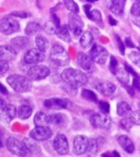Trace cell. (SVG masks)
Wrapping results in <instances>:
<instances>
[{"label": "cell", "mask_w": 140, "mask_h": 157, "mask_svg": "<svg viewBox=\"0 0 140 157\" xmlns=\"http://www.w3.org/2000/svg\"><path fill=\"white\" fill-rule=\"evenodd\" d=\"M12 16H15V17H22V18H26L28 17L29 13H26V12H13L11 13Z\"/></svg>", "instance_id": "bcb514c9"}, {"label": "cell", "mask_w": 140, "mask_h": 157, "mask_svg": "<svg viewBox=\"0 0 140 157\" xmlns=\"http://www.w3.org/2000/svg\"><path fill=\"white\" fill-rule=\"evenodd\" d=\"M63 3L66 6V8L68 9L71 13H79V6L74 0H63Z\"/></svg>", "instance_id": "d590c367"}, {"label": "cell", "mask_w": 140, "mask_h": 157, "mask_svg": "<svg viewBox=\"0 0 140 157\" xmlns=\"http://www.w3.org/2000/svg\"><path fill=\"white\" fill-rule=\"evenodd\" d=\"M61 77L65 82L71 83L78 87L84 86L88 82L87 75L80 70L75 68H66L61 72Z\"/></svg>", "instance_id": "6da1fadb"}, {"label": "cell", "mask_w": 140, "mask_h": 157, "mask_svg": "<svg viewBox=\"0 0 140 157\" xmlns=\"http://www.w3.org/2000/svg\"><path fill=\"white\" fill-rule=\"evenodd\" d=\"M7 82L13 90L19 93L27 92L32 86L30 77L19 74H12L8 76Z\"/></svg>", "instance_id": "7a4b0ae2"}, {"label": "cell", "mask_w": 140, "mask_h": 157, "mask_svg": "<svg viewBox=\"0 0 140 157\" xmlns=\"http://www.w3.org/2000/svg\"><path fill=\"white\" fill-rule=\"evenodd\" d=\"M0 90H1V93H3V95H8V90H7V88H5V86L3 84H1Z\"/></svg>", "instance_id": "c3c4849f"}, {"label": "cell", "mask_w": 140, "mask_h": 157, "mask_svg": "<svg viewBox=\"0 0 140 157\" xmlns=\"http://www.w3.org/2000/svg\"><path fill=\"white\" fill-rule=\"evenodd\" d=\"M77 62L82 69L85 72L89 73L94 72L95 62L89 55H87L83 52H79L77 54Z\"/></svg>", "instance_id": "4fadbf2b"}, {"label": "cell", "mask_w": 140, "mask_h": 157, "mask_svg": "<svg viewBox=\"0 0 140 157\" xmlns=\"http://www.w3.org/2000/svg\"><path fill=\"white\" fill-rule=\"evenodd\" d=\"M119 144L125 151L129 154H132L134 151V145L130 137L126 135H120L117 139Z\"/></svg>", "instance_id": "44dd1931"}, {"label": "cell", "mask_w": 140, "mask_h": 157, "mask_svg": "<svg viewBox=\"0 0 140 157\" xmlns=\"http://www.w3.org/2000/svg\"><path fill=\"white\" fill-rule=\"evenodd\" d=\"M50 124H53L54 126L62 127L66 123V117L61 113H53L49 115Z\"/></svg>", "instance_id": "f546056e"}, {"label": "cell", "mask_w": 140, "mask_h": 157, "mask_svg": "<svg viewBox=\"0 0 140 157\" xmlns=\"http://www.w3.org/2000/svg\"><path fill=\"white\" fill-rule=\"evenodd\" d=\"M108 19H109L110 25H112V26H115V25H116V20H115L114 18L112 17L109 16Z\"/></svg>", "instance_id": "681fc988"}, {"label": "cell", "mask_w": 140, "mask_h": 157, "mask_svg": "<svg viewBox=\"0 0 140 157\" xmlns=\"http://www.w3.org/2000/svg\"><path fill=\"white\" fill-rule=\"evenodd\" d=\"M20 30V24L11 17H5L0 22V31L4 35H12Z\"/></svg>", "instance_id": "8992f818"}, {"label": "cell", "mask_w": 140, "mask_h": 157, "mask_svg": "<svg viewBox=\"0 0 140 157\" xmlns=\"http://www.w3.org/2000/svg\"><path fill=\"white\" fill-rule=\"evenodd\" d=\"M53 135V132L48 126L35 127L30 132V136L39 142H43L49 139Z\"/></svg>", "instance_id": "7c38bea8"}, {"label": "cell", "mask_w": 140, "mask_h": 157, "mask_svg": "<svg viewBox=\"0 0 140 157\" xmlns=\"http://www.w3.org/2000/svg\"><path fill=\"white\" fill-rule=\"evenodd\" d=\"M90 124L96 128L109 129L112 127V119L107 113H96L91 116Z\"/></svg>", "instance_id": "5b68a950"}, {"label": "cell", "mask_w": 140, "mask_h": 157, "mask_svg": "<svg viewBox=\"0 0 140 157\" xmlns=\"http://www.w3.org/2000/svg\"><path fill=\"white\" fill-rule=\"evenodd\" d=\"M53 148L59 155H66L69 152V143L66 136L57 134L53 140Z\"/></svg>", "instance_id": "5bb4252c"}, {"label": "cell", "mask_w": 140, "mask_h": 157, "mask_svg": "<svg viewBox=\"0 0 140 157\" xmlns=\"http://www.w3.org/2000/svg\"><path fill=\"white\" fill-rule=\"evenodd\" d=\"M118 69V62L114 56L111 57V61H110V71L112 73L116 74V72Z\"/></svg>", "instance_id": "b9f144b4"}, {"label": "cell", "mask_w": 140, "mask_h": 157, "mask_svg": "<svg viewBox=\"0 0 140 157\" xmlns=\"http://www.w3.org/2000/svg\"><path fill=\"white\" fill-rule=\"evenodd\" d=\"M23 142L26 145L29 153H31V154H39V153H40V147L38 144L39 141L34 139L32 137H31V138H28V137L26 138H26H24Z\"/></svg>", "instance_id": "603a6c76"}, {"label": "cell", "mask_w": 140, "mask_h": 157, "mask_svg": "<svg viewBox=\"0 0 140 157\" xmlns=\"http://www.w3.org/2000/svg\"><path fill=\"white\" fill-rule=\"evenodd\" d=\"M16 113H17L16 106L11 104H6L3 99H1V105H0L1 119L4 123H10L16 116Z\"/></svg>", "instance_id": "9c48e42d"}, {"label": "cell", "mask_w": 140, "mask_h": 157, "mask_svg": "<svg viewBox=\"0 0 140 157\" xmlns=\"http://www.w3.org/2000/svg\"><path fill=\"white\" fill-rule=\"evenodd\" d=\"M34 124L36 127L48 126L50 124V118L43 112H38L34 117Z\"/></svg>", "instance_id": "cb8c5ba5"}, {"label": "cell", "mask_w": 140, "mask_h": 157, "mask_svg": "<svg viewBox=\"0 0 140 157\" xmlns=\"http://www.w3.org/2000/svg\"><path fill=\"white\" fill-rule=\"evenodd\" d=\"M6 147L9 151L17 156H26L29 154L24 142H20L15 137H8L6 141Z\"/></svg>", "instance_id": "277c9868"}, {"label": "cell", "mask_w": 140, "mask_h": 157, "mask_svg": "<svg viewBox=\"0 0 140 157\" xmlns=\"http://www.w3.org/2000/svg\"><path fill=\"white\" fill-rule=\"evenodd\" d=\"M89 140L84 135H78L74 139V152L76 155H80L84 154L88 150Z\"/></svg>", "instance_id": "9a60e30c"}, {"label": "cell", "mask_w": 140, "mask_h": 157, "mask_svg": "<svg viewBox=\"0 0 140 157\" xmlns=\"http://www.w3.org/2000/svg\"><path fill=\"white\" fill-rule=\"evenodd\" d=\"M17 49L10 45H2L0 48V59L12 61L17 58Z\"/></svg>", "instance_id": "d6986e66"}, {"label": "cell", "mask_w": 140, "mask_h": 157, "mask_svg": "<svg viewBox=\"0 0 140 157\" xmlns=\"http://www.w3.org/2000/svg\"><path fill=\"white\" fill-rule=\"evenodd\" d=\"M50 59L57 66L65 67L69 64L70 58L65 48L61 44H56L52 47L50 51Z\"/></svg>", "instance_id": "3957f363"}, {"label": "cell", "mask_w": 140, "mask_h": 157, "mask_svg": "<svg viewBox=\"0 0 140 157\" xmlns=\"http://www.w3.org/2000/svg\"><path fill=\"white\" fill-rule=\"evenodd\" d=\"M0 68H1V75H3L5 72H8V70L9 69V64L7 60H0Z\"/></svg>", "instance_id": "f6af8a7d"}, {"label": "cell", "mask_w": 140, "mask_h": 157, "mask_svg": "<svg viewBox=\"0 0 140 157\" xmlns=\"http://www.w3.org/2000/svg\"><path fill=\"white\" fill-rule=\"evenodd\" d=\"M116 44H117L118 49H119V51H120V54H121V55H124V54H125V44L123 43L122 40H120V37L117 36H116Z\"/></svg>", "instance_id": "ee69618b"}, {"label": "cell", "mask_w": 140, "mask_h": 157, "mask_svg": "<svg viewBox=\"0 0 140 157\" xmlns=\"http://www.w3.org/2000/svg\"><path fill=\"white\" fill-rule=\"evenodd\" d=\"M129 118L132 121L134 125H138L140 126V110H136L131 112Z\"/></svg>", "instance_id": "ab89813d"}, {"label": "cell", "mask_w": 140, "mask_h": 157, "mask_svg": "<svg viewBox=\"0 0 140 157\" xmlns=\"http://www.w3.org/2000/svg\"><path fill=\"white\" fill-rule=\"evenodd\" d=\"M18 117L22 120L29 119L32 114V109L28 105L20 106L18 109Z\"/></svg>", "instance_id": "d6a6232c"}, {"label": "cell", "mask_w": 140, "mask_h": 157, "mask_svg": "<svg viewBox=\"0 0 140 157\" xmlns=\"http://www.w3.org/2000/svg\"><path fill=\"white\" fill-rule=\"evenodd\" d=\"M125 45L129 48H134V44H133V42L131 41V39L129 38V37H126L125 38Z\"/></svg>", "instance_id": "7dc6e473"}, {"label": "cell", "mask_w": 140, "mask_h": 157, "mask_svg": "<svg viewBox=\"0 0 140 157\" xmlns=\"http://www.w3.org/2000/svg\"><path fill=\"white\" fill-rule=\"evenodd\" d=\"M69 26L66 25H63V26H60V28L57 31V36L59 39H61V40H63L65 42H70L72 40L71 35H70V31H69Z\"/></svg>", "instance_id": "83f0119b"}, {"label": "cell", "mask_w": 140, "mask_h": 157, "mask_svg": "<svg viewBox=\"0 0 140 157\" xmlns=\"http://www.w3.org/2000/svg\"><path fill=\"white\" fill-rule=\"evenodd\" d=\"M35 44L36 46L38 47V49H39L43 52L47 51V49H49V42L48 40V39L42 36V35H38L36 36Z\"/></svg>", "instance_id": "4dcf8cb0"}, {"label": "cell", "mask_w": 140, "mask_h": 157, "mask_svg": "<svg viewBox=\"0 0 140 157\" xmlns=\"http://www.w3.org/2000/svg\"><path fill=\"white\" fill-rule=\"evenodd\" d=\"M98 141L94 138H92V139L89 140V147H88V150L87 151L90 153L92 155H96L97 152L98 151Z\"/></svg>", "instance_id": "8d00e7d4"}, {"label": "cell", "mask_w": 140, "mask_h": 157, "mask_svg": "<svg viewBox=\"0 0 140 157\" xmlns=\"http://www.w3.org/2000/svg\"><path fill=\"white\" fill-rule=\"evenodd\" d=\"M61 87L64 90V91H66L69 95H72V96H75L78 92V86H75L71 83L65 82L61 85Z\"/></svg>", "instance_id": "e575fe53"}, {"label": "cell", "mask_w": 140, "mask_h": 157, "mask_svg": "<svg viewBox=\"0 0 140 157\" xmlns=\"http://www.w3.org/2000/svg\"><path fill=\"white\" fill-rule=\"evenodd\" d=\"M86 1L89 2V3H94L96 1H98V0H86Z\"/></svg>", "instance_id": "f5cc1de1"}, {"label": "cell", "mask_w": 140, "mask_h": 157, "mask_svg": "<svg viewBox=\"0 0 140 157\" xmlns=\"http://www.w3.org/2000/svg\"><path fill=\"white\" fill-rule=\"evenodd\" d=\"M129 58L131 62L140 68V48L139 51H131L129 54Z\"/></svg>", "instance_id": "74e56055"}, {"label": "cell", "mask_w": 140, "mask_h": 157, "mask_svg": "<svg viewBox=\"0 0 140 157\" xmlns=\"http://www.w3.org/2000/svg\"><path fill=\"white\" fill-rule=\"evenodd\" d=\"M50 70L48 67L43 65H35L31 67L28 71V77L31 80L40 81L48 77Z\"/></svg>", "instance_id": "ba28073f"}, {"label": "cell", "mask_w": 140, "mask_h": 157, "mask_svg": "<svg viewBox=\"0 0 140 157\" xmlns=\"http://www.w3.org/2000/svg\"><path fill=\"white\" fill-rule=\"evenodd\" d=\"M89 56L98 64H104L108 58V52L105 48L98 44H94L89 50Z\"/></svg>", "instance_id": "52a82bcc"}, {"label": "cell", "mask_w": 140, "mask_h": 157, "mask_svg": "<svg viewBox=\"0 0 140 157\" xmlns=\"http://www.w3.org/2000/svg\"><path fill=\"white\" fill-rule=\"evenodd\" d=\"M41 31V26L38 22L35 21H31L30 23L27 24L26 29H25V32L27 36H34L38 34Z\"/></svg>", "instance_id": "1f68e13d"}, {"label": "cell", "mask_w": 140, "mask_h": 157, "mask_svg": "<svg viewBox=\"0 0 140 157\" xmlns=\"http://www.w3.org/2000/svg\"><path fill=\"white\" fill-rule=\"evenodd\" d=\"M115 75L116 76L118 80L124 85H126L130 82V75H129V72L125 68V67H118L117 71H116Z\"/></svg>", "instance_id": "f1b7e54d"}, {"label": "cell", "mask_w": 140, "mask_h": 157, "mask_svg": "<svg viewBox=\"0 0 140 157\" xmlns=\"http://www.w3.org/2000/svg\"><path fill=\"white\" fill-rule=\"evenodd\" d=\"M125 87L127 88V86H125ZM127 91H128V93H129V94H130V95H134V90H133V88L132 87H129V88H127Z\"/></svg>", "instance_id": "f907efd6"}, {"label": "cell", "mask_w": 140, "mask_h": 157, "mask_svg": "<svg viewBox=\"0 0 140 157\" xmlns=\"http://www.w3.org/2000/svg\"><path fill=\"white\" fill-rule=\"evenodd\" d=\"M29 44H30L29 39L23 36H17L11 40V45L17 50H23L26 47H28Z\"/></svg>", "instance_id": "7402d4cb"}, {"label": "cell", "mask_w": 140, "mask_h": 157, "mask_svg": "<svg viewBox=\"0 0 140 157\" xmlns=\"http://www.w3.org/2000/svg\"><path fill=\"white\" fill-rule=\"evenodd\" d=\"M93 41H94V36H93L92 32L89 31H84V33L82 34L80 39H79L80 45L84 49H87V48L91 46L92 44H93Z\"/></svg>", "instance_id": "4316f807"}, {"label": "cell", "mask_w": 140, "mask_h": 157, "mask_svg": "<svg viewBox=\"0 0 140 157\" xmlns=\"http://www.w3.org/2000/svg\"><path fill=\"white\" fill-rule=\"evenodd\" d=\"M84 10L87 17L90 20L94 21H102V14L100 13V11L97 10V9L91 10V6L89 4L84 6Z\"/></svg>", "instance_id": "d4e9b609"}, {"label": "cell", "mask_w": 140, "mask_h": 157, "mask_svg": "<svg viewBox=\"0 0 140 157\" xmlns=\"http://www.w3.org/2000/svg\"><path fill=\"white\" fill-rule=\"evenodd\" d=\"M45 58L44 52L40 50L39 49H29L24 55V61L27 64H35L43 62Z\"/></svg>", "instance_id": "8fae6325"}, {"label": "cell", "mask_w": 140, "mask_h": 157, "mask_svg": "<svg viewBox=\"0 0 140 157\" xmlns=\"http://www.w3.org/2000/svg\"><path fill=\"white\" fill-rule=\"evenodd\" d=\"M116 111H117L118 115L120 116V117H127L132 112V109L127 102L120 101L117 104Z\"/></svg>", "instance_id": "484cf974"}, {"label": "cell", "mask_w": 140, "mask_h": 157, "mask_svg": "<svg viewBox=\"0 0 140 157\" xmlns=\"http://www.w3.org/2000/svg\"><path fill=\"white\" fill-rule=\"evenodd\" d=\"M98 106H99L100 111L102 112V113H108L110 112V105L107 101H99L98 102Z\"/></svg>", "instance_id": "7bdbcfd3"}, {"label": "cell", "mask_w": 140, "mask_h": 157, "mask_svg": "<svg viewBox=\"0 0 140 157\" xmlns=\"http://www.w3.org/2000/svg\"><path fill=\"white\" fill-rule=\"evenodd\" d=\"M96 89L102 95H105V96H110V95L114 94L116 87L113 83L108 82H103L98 83L96 86Z\"/></svg>", "instance_id": "ffe728a7"}, {"label": "cell", "mask_w": 140, "mask_h": 157, "mask_svg": "<svg viewBox=\"0 0 140 157\" xmlns=\"http://www.w3.org/2000/svg\"><path fill=\"white\" fill-rule=\"evenodd\" d=\"M69 24L68 26L73 35L76 36H79L82 33L84 22L82 21L81 17L77 13H71L68 16Z\"/></svg>", "instance_id": "30bf717a"}, {"label": "cell", "mask_w": 140, "mask_h": 157, "mask_svg": "<svg viewBox=\"0 0 140 157\" xmlns=\"http://www.w3.org/2000/svg\"><path fill=\"white\" fill-rule=\"evenodd\" d=\"M70 101L64 98H51L43 102V105L48 109H67Z\"/></svg>", "instance_id": "2e32d148"}, {"label": "cell", "mask_w": 140, "mask_h": 157, "mask_svg": "<svg viewBox=\"0 0 140 157\" xmlns=\"http://www.w3.org/2000/svg\"><path fill=\"white\" fill-rule=\"evenodd\" d=\"M126 0H111L108 8L113 14L121 16L125 11Z\"/></svg>", "instance_id": "ac0fdd59"}, {"label": "cell", "mask_w": 140, "mask_h": 157, "mask_svg": "<svg viewBox=\"0 0 140 157\" xmlns=\"http://www.w3.org/2000/svg\"><path fill=\"white\" fill-rule=\"evenodd\" d=\"M82 97L84 98V100L89 101V102H93V103H98V97L94 91L89 90V89H83L82 90Z\"/></svg>", "instance_id": "836d02e7"}, {"label": "cell", "mask_w": 140, "mask_h": 157, "mask_svg": "<svg viewBox=\"0 0 140 157\" xmlns=\"http://www.w3.org/2000/svg\"><path fill=\"white\" fill-rule=\"evenodd\" d=\"M113 154L115 155V156H120V154H119V153H117V152L116 151H113Z\"/></svg>", "instance_id": "816d5d0a"}, {"label": "cell", "mask_w": 140, "mask_h": 157, "mask_svg": "<svg viewBox=\"0 0 140 157\" xmlns=\"http://www.w3.org/2000/svg\"><path fill=\"white\" fill-rule=\"evenodd\" d=\"M120 125L123 128L126 130V131H130V129L132 128L134 124L132 123V121L130 120V119L129 117H125V119H123L121 121H120Z\"/></svg>", "instance_id": "60d3db41"}, {"label": "cell", "mask_w": 140, "mask_h": 157, "mask_svg": "<svg viewBox=\"0 0 140 157\" xmlns=\"http://www.w3.org/2000/svg\"><path fill=\"white\" fill-rule=\"evenodd\" d=\"M130 13L135 17H140V0H136L134 3H133L131 9H130Z\"/></svg>", "instance_id": "f35d334b"}, {"label": "cell", "mask_w": 140, "mask_h": 157, "mask_svg": "<svg viewBox=\"0 0 140 157\" xmlns=\"http://www.w3.org/2000/svg\"><path fill=\"white\" fill-rule=\"evenodd\" d=\"M60 26V19L57 17L56 14L53 13L51 19L44 24V30L49 35H53L57 33Z\"/></svg>", "instance_id": "e0dca14e"}]
</instances>
